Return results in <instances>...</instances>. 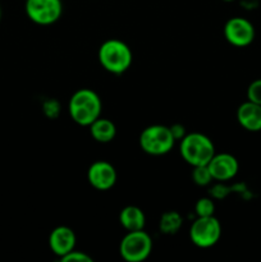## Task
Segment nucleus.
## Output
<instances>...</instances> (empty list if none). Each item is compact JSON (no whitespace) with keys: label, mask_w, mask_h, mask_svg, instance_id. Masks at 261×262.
I'll list each match as a JSON object with an SVG mask.
<instances>
[{"label":"nucleus","mask_w":261,"mask_h":262,"mask_svg":"<svg viewBox=\"0 0 261 262\" xmlns=\"http://www.w3.org/2000/svg\"><path fill=\"white\" fill-rule=\"evenodd\" d=\"M194 212L197 216H211L215 212V204L214 200L210 197H202L197 200L194 205Z\"/></svg>","instance_id":"f3484780"},{"label":"nucleus","mask_w":261,"mask_h":262,"mask_svg":"<svg viewBox=\"0 0 261 262\" xmlns=\"http://www.w3.org/2000/svg\"><path fill=\"white\" fill-rule=\"evenodd\" d=\"M119 223L127 232H133V230H142L145 229L146 216L145 212L137 206L123 207L119 214Z\"/></svg>","instance_id":"ddd939ff"},{"label":"nucleus","mask_w":261,"mask_h":262,"mask_svg":"<svg viewBox=\"0 0 261 262\" xmlns=\"http://www.w3.org/2000/svg\"><path fill=\"white\" fill-rule=\"evenodd\" d=\"M76 241L77 238L73 229L66 225H60L51 230L49 235V247L54 255L61 258L76 248Z\"/></svg>","instance_id":"9b49d317"},{"label":"nucleus","mask_w":261,"mask_h":262,"mask_svg":"<svg viewBox=\"0 0 261 262\" xmlns=\"http://www.w3.org/2000/svg\"><path fill=\"white\" fill-rule=\"evenodd\" d=\"M182 225H183V216L178 211L164 212L159 220V230L166 235L177 234Z\"/></svg>","instance_id":"2eb2a0df"},{"label":"nucleus","mask_w":261,"mask_h":262,"mask_svg":"<svg viewBox=\"0 0 261 262\" xmlns=\"http://www.w3.org/2000/svg\"><path fill=\"white\" fill-rule=\"evenodd\" d=\"M60 260L63 262H92V257L90 255H87L86 252L77 251L76 248H74L73 251L67 253L64 257L60 258Z\"/></svg>","instance_id":"6ab92c4d"},{"label":"nucleus","mask_w":261,"mask_h":262,"mask_svg":"<svg viewBox=\"0 0 261 262\" xmlns=\"http://www.w3.org/2000/svg\"><path fill=\"white\" fill-rule=\"evenodd\" d=\"M192 181L200 187L209 186L214 179H212L211 173L209 170V166L207 165H199L193 166V170H192Z\"/></svg>","instance_id":"dca6fc26"},{"label":"nucleus","mask_w":261,"mask_h":262,"mask_svg":"<svg viewBox=\"0 0 261 262\" xmlns=\"http://www.w3.org/2000/svg\"><path fill=\"white\" fill-rule=\"evenodd\" d=\"M90 133L96 142L109 143L114 140L117 135V128L112 120L100 117L90 124Z\"/></svg>","instance_id":"4468645a"},{"label":"nucleus","mask_w":261,"mask_h":262,"mask_svg":"<svg viewBox=\"0 0 261 262\" xmlns=\"http://www.w3.org/2000/svg\"><path fill=\"white\" fill-rule=\"evenodd\" d=\"M102 102L99 95L90 89H79L69 99L68 112L72 120L82 127H90L101 117Z\"/></svg>","instance_id":"f257e3e1"},{"label":"nucleus","mask_w":261,"mask_h":262,"mask_svg":"<svg viewBox=\"0 0 261 262\" xmlns=\"http://www.w3.org/2000/svg\"><path fill=\"white\" fill-rule=\"evenodd\" d=\"M133 54L129 46L122 40L110 38L99 49V61L102 68L113 74H123L132 66Z\"/></svg>","instance_id":"f03ea898"},{"label":"nucleus","mask_w":261,"mask_h":262,"mask_svg":"<svg viewBox=\"0 0 261 262\" xmlns=\"http://www.w3.org/2000/svg\"><path fill=\"white\" fill-rule=\"evenodd\" d=\"M169 128H170V132H171V135H173L174 140L176 141H181L182 138L187 135L186 129H184V127L182 124H173L171 127H169Z\"/></svg>","instance_id":"aec40b11"},{"label":"nucleus","mask_w":261,"mask_h":262,"mask_svg":"<svg viewBox=\"0 0 261 262\" xmlns=\"http://www.w3.org/2000/svg\"><path fill=\"white\" fill-rule=\"evenodd\" d=\"M25 10L33 23L49 26L61 17L63 3L61 0H26Z\"/></svg>","instance_id":"0eeeda50"},{"label":"nucleus","mask_w":261,"mask_h":262,"mask_svg":"<svg viewBox=\"0 0 261 262\" xmlns=\"http://www.w3.org/2000/svg\"><path fill=\"white\" fill-rule=\"evenodd\" d=\"M179 152L182 159L193 168L207 165L215 155V146L206 135L200 132L187 133L181 140Z\"/></svg>","instance_id":"7ed1b4c3"},{"label":"nucleus","mask_w":261,"mask_h":262,"mask_svg":"<svg viewBox=\"0 0 261 262\" xmlns=\"http://www.w3.org/2000/svg\"><path fill=\"white\" fill-rule=\"evenodd\" d=\"M173 135L170 128L161 124H153L146 127L140 135V146L143 152L153 156H161L170 152L174 147Z\"/></svg>","instance_id":"20e7f679"},{"label":"nucleus","mask_w":261,"mask_h":262,"mask_svg":"<svg viewBox=\"0 0 261 262\" xmlns=\"http://www.w3.org/2000/svg\"><path fill=\"white\" fill-rule=\"evenodd\" d=\"M0 20H2V7H0Z\"/></svg>","instance_id":"4be33fe9"},{"label":"nucleus","mask_w":261,"mask_h":262,"mask_svg":"<svg viewBox=\"0 0 261 262\" xmlns=\"http://www.w3.org/2000/svg\"><path fill=\"white\" fill-rule=\"evenodd\" d=\"M223 2H227V3H230V2H234V0H223Z\"/></svg>","instance_id":"412c9836"},{"label":"nucleus","mask_w":261,"mask_h":262,"mask_svg":"<svg viewBox=\"0 0 261 262\" xmlns=\"http://www.w3.org/2000/svg\"><path fill=\"white\" fill-rule=\"evenodd\" d=\"M153 252V238L145 230L127 232L119 245V253L127 262H142Z\"/></svg>","instance_id":"39448f33"},{"label":"nucleus","mask_w":261,"mask_h":262,"mask_svg":"<svg viewBox=\"0 0 261 262\" xmlns=\"http://www.w3.org/2000/svg\"><path fill=\"white\" fill-rule=\"evenodd\" d=\"M87 181L97 191H109L117 183V170L107 161H95L87 170Z\"/></svg>","instance_id":"1a4fd4ad"},{"label":"nucleus","mask_w":261,"mask_h":262,"mask_svg":"<svg viewBox=\"0 0 261 262\" xmlns=\"http://www.w3.org/2000/svg\"><path fill=\"white\" fill-rule=\"evenodd\" d=\"M237 120L243 129L248 132H260L261 105L250 100L241 104L237 110Z\"/></svg>","instance_id":"f8f14e48"},{"label":"nucleus","mask_w":261,"mask_h":262,"mask_svg":"<svg viewBox=\"0 0 261 262\" xmlns=\"http://www.w3.org/2000/svg\"><path fill=\"white\" fill-rule=\"evenodd\" d=\"M222 237L220 222L211 216H197L189 228V239L200 248H210L216 245Z\"/></svg>","instance_id":"423d86ee"},{"label":"nucleus","mask_w":261,"mask_h":262,"mask_svg":"<svg viewBox=\"0 0 261 262\" xmlns=\"http://www.w3.org/2000/svg\"><path fill=\"white\" fill-rule=\"evenodd\" d=\"M207 166H209L212 179L216 182L230 181V179L237 176L238 170H240V164H238L235 156L228 152H215V155L209 161Z\"/></svg>","instance_id":"9d476101"},{"label":"nucleus","mask_w":261,"mask_h":262,"mask_svg":"<svg viewBox=\"0 0 261 262\" xmlns=\"http://www.w3.org/2000/svg\"><path fill=\"white\" fill-rule=\"evenodd\" d=\"M247 100L261 105V78L251 82L247 89Z\"/></svg>","instance_id":"a211bd4d"},{"label":"nucleus","mask_w":261,"mask_h":262,"mask_svg":"<svg viewBox=\"0 0 261 262\" xmlns=\"http://www.w3.org/2000/svg\"><path fill=\"white\" fill-rule=\"evenodd\" d=\"M255 27L243 17H233L224 26V36L230 45L235 48H246L255 40Z\"/></svg>","instance_id":"6e6552de"}]
</instances>
